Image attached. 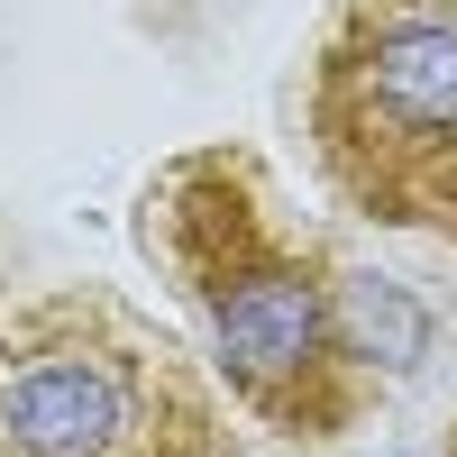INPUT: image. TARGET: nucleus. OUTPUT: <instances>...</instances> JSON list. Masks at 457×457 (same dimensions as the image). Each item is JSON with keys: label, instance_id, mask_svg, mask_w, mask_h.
Listing matches in <instances>:
<instances>
[{"label": "nucleus", "instance_id": "f257e3e1", "mask_svg": "<svg viewBox=\"0 0 457 457\" xmlns=\"http://www.w3.org/2000/svg\"><path fill=\"white\" fill-rule=\"evenodd\" d=\"M137 256L202 320L220 385L275 439H338L375 403L366 275L293 220L256 146H183L137 193Z\"/></svg>", "mask_w": 457, "mask_h": 457}, {"label": "nucleus", "instance_id": "f03ea898", "mask_svg": "<svg viewBox=\"0 0 457 457\" xmlns=\"http://www.w3.org/2000/svg\"><path fill=\"white\" fill-rule=\"evenodd\" d=\"M0 457H228L220 385L92 284L0 293Z\"/></svg>", "mask_w": 457, "mask_h": 457}, {"label": "nucleus", "instance_id": "7ed1b4c3", "mask_svg": "<svg viewBox=\"0 0 457 457\" xmlns=\"http://www.w3.org/2000/svg\"><path fill=\"white\" fill-rule=\"evenodd\" d=\"M302 137L357 220L457 247V0H338L302 73Z\"/></svg>", "mask_w": 457, "mask_h": 457}, {"label": "nucleus", "instance_id": "20e7f679", "mask_svg": "<svg viewBox=\"0 0 457 457\" xmlns=\"http://www.w3.org/2000/svg\"><path fill=\"white\" fill-rule=\"evenodd\" d=\"M448 457H457V439H448Z\"/></svg>", "mask_w": 457, "mask_h": 457}]
</instances>
